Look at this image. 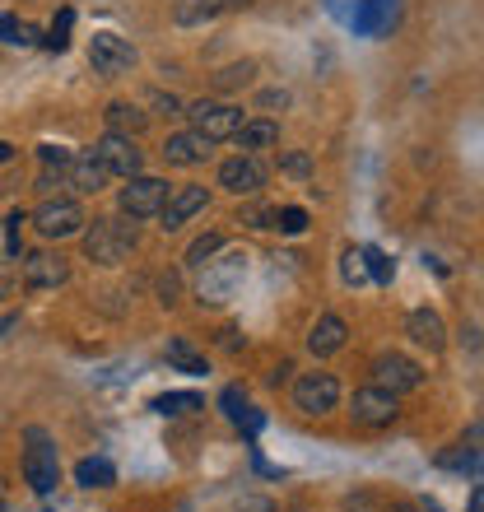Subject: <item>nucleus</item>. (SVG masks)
<instances>
[{"instance_id":"nucleus-34","label":"nucleus","mask_w":484,"mask_h":512,"mask_svg":"<svg viewBox=\"0 0 484 512\" xmlns=\"http://www.w3.org/2000/svg\"><path fill=\"white\" fill-rule=\"evenodd\" d=\"M280 168H284V173H294V177H308L312 173V159H308V154H298V149H289V154H280Z\"/></svg>"},{"instance_id":"nucleus-33","label":"nucleus","mask_w":484,"mask_h":512,"mask_svg":"<svg viewBox=\"0 0 484 512\" xmlns=\"http://www.w3.org/2000/svg\"><path fill=\"white\" fill-rule=\"evenodd\" d=\"M242 224H252V229H275V210H266V205H247V210H242Z\"/></svg>"},{"instance_id":"nucleus-38","label":"nucleus","mask_w":484,"mask_h":512,"mask_svg":"<svg viewBox=\"0 0 484 512\" xmlns=\"http://www.w3.org/2000/svg\"><path fill=\"white\" fill-rule=\"evenodd\" d=\"M261 108H289V94H284V89H266V94H261Z\"/></svg>"},{"instance_id":"nucleus-16","label":"nucleus","mask_w":484,"mask_h":512,"mask_svg":"<svg viewBox=\"0 0 484 512\" xmlns=\"http://www.w3.org/2000/svg\"><path fill=\"white\" fill-rule=\"evenodd\" d=\"M210 145H215V140H205L201 131H177V135H168L163 159L177 163V168H196V163L210 159Z\"/></svg>"},{"instance_id":"nucleus-6","label":"nucleus","mask_w":484,"mask_h":512,"mask_svg":"<svg viewBox=\"0 0 484 512\" xmlns=\"http://www.w3.org/2000/svg\"><path fill=\"white\" fill-rule=\"evenodd\" d=\"M187 117H191V126H196L205 140H229V135L242 126V112L238 108H229V103H210V98L191 103Z\"/></svg>"},{"instance_id":"nucleus-8","label":"nucleus","mask_w":484,"mask_h":512,"mask_svg":"<svg viewBox=\"0 0 484 512\" xmlns=\"http://www.w3.org/2000/svg\"><path fill=\"white\" fill-rule=\"evenodd\" d=\"M89 66H94L98 75H126V70L135 66V47L126 38H117V33H94V42H89Z\"/></svg>"},{"instance_id":"nucleus-1","label":"nucleus","mask_w":484,"mask_h":512,"mask_svg":"<svg viewBox=\"0 0 484 512\" xmlns=\"http://www.w3.org/2000/svg\"><path fill=\"white\" fill-rule=\"evenodd\" d=\"M135 243H140L135 224H121V219H94V229H84V256L98 266H121L135 252Z\"/></svg>"},{"instance_id":"nucleus-24","label":"nucleus","mask_w":484,"mask_h":512,"mask_svg":"<svg viewBox=\"0 0 484 512\" xmlns=\"http://www.w3.org/2000/svg\"><path fill=\"white\" fill-rule=\"evenodd\" d=\"M0 38L10 42V47H33V42H42L38 28L24 24V19H14V14H0Z\"/></svg>"},{"instance_id":"nucleus-40","label":"nucleus","mask_w":484,"mask_h":512,"mask_svg":"<svg viewBox=\"0 0 484 512\" xmlns=\"http://www.w3.org/2000/svg\"><path fill=\"white\" fill-rule=\"evenodd\" d=\"M154 103H159L168 117H177V98H173V94H154Z\"/></svg>"},{"instance_id":"nucleus-13","label":"nucleus","mask_w":484,"mask_h":512,"mask_svg":"<svg viewBox=\"0 0 484 512\" xmlns=\"http://www.w3.org/2000/svg\"><path fill=\"white\" fill-rule=\"evenodd\" d=\"M70 280V266L61 252H28L24 256V284L28 289H61Z\"/></svg>"},{"instance_id":"nucleus-19","label":"nucleus","mask_w":484,"mask_h":512,"mask_svg":"<svg viewBox=\"0 0 484 512\" xmlns=\"http://www.w3.org/2000/svg\"><path fill=\"white\" fill-rule=\"evenodd\" d=\"M345 340H350V326L340 322V317H322V322L312 326V336H308V350L317 354V359H326V354L345 350Z\"/></svg>"},{"instance_id":"nucleus-36","label":"nucleus","mask_w":484,"mask_h":512,"mask_svg":"<svg viewBox=\"0 0 484 512\" xmlns=\"http://www.w3.org/2000/svg\"><path fill=\"white\" fill-rule=\"evenodd\" d=\"M340 275H345V284H359L368 270H363V256L359 252H345V266H340Z\"/></svg>"},{"instance_id":"nucleus-35","label":"nucleus","mask_w":484,"mask_h":512,"mask_svg":"<svg viewBox=\"0 0 484 512\" xmlns=\"http://www.w3.org/2000/svg\"><path fill=\"white\" fill-rule=\"evenodd\" d=\"M219 405H224V415H229V419H238V410L247 405V391H242V387H229L224 396H219Z\"/></svg>"},{"instance_id":"nucleus-25","label":"nucleus","mask_w":484,"mask_h":512,"mask_svg":"<svg viewBox=\"0 0 484 512\" xmlns=\"http://www.w3.org/2000/svg\"><path fill=\"white\" fill-rule=\"evenodd\" d=\"M359 256H363V270H368L377 284H391V275H396V261H391L382 247H363Z\"/></svg>"},{"instance_id":"nucleus-15","label":"nucleus","mask_w":484,"mask_h":512,"mask_svg":"<svg viewBox=\"0 0 484 512\" xmlns=\"http://www.w3.org/2000/svg\"><path fill=\"white\" fill-rule=\"evenodd\" d=\"M196 210H205V187H177V191H168V201H163V210H159L163 233L182 229Z\"/></svg>"},{"instance_id":"nucleus-21","label":"nucleus","mask_w":484,"mask_h":512,"mask_svg":"<svg viewBox=\"0 0 484 512\" xmlns=\"http://www.w3.org/2000/svg\"><path fill=\"white\" fill-rule=\"evenodd\" d=\"M168 364L182 368V373H191V378H205V373H210V368H205V354H196L191 350V340H182V336L168 340Z\"/></svg>"},{"instance_id":"nucleus-9","label":"nucleus","mask_w":484,"mask_h":512,"mask_svg":"<svg viewBox=\"0 0 484 512\" xmlns=\"http://www.w3.org/2000/svg\"><path fill=\"white\" fill-rule=\"evenodd\" d=\"M94 154H98V163H103V168H108L112 177H135L140 168H145V159H140L135 140H131V135H117V131L103 135Z\"/></svg>"},{"instance_id":"nucleus-20","label":"nucleus","mask_w":484,"mask_h":512,"mask_svg":"<svg viewBox=\"0 0 484 512\" xmlns=\"http://www.w3.org/2000/svg\"><path fill=\"white\" fill-rule=\"evenodd\" d=\"M233 140L242 145V154H252V149L275 145V140H280V126L266 122V117H261V122H242L238 131H233Z\"/></svg>"},{"instance_id":"nucleus-11","label":"nucleus","mask_w":484,"mask_h":512,"mask_svg":"<svg viewBox=\"0 0 484 512\" xmlns=\"http://www.w3.org/2000/svg\"><path fill=\"white\" fill-rule=\"evenodd\" d=\"M33 224H38L42 238H70V233L84 229V210L75 201H42Z\"/></svg>"},{"instance_id":"nucleus-41","label":"nucleus","mask_w":484,"mask_h":512,"mask_svg":"<svg viewBox=\"0 0 484 512\" xmlns=\"http://www.w3.org/2000/svg\"><path fill=\"white\" fill-rule=\"evenodd\" d=\"M471 512H484V494H480V489L471 494Z\"/></svg>"},{"instance_id":"nucleus-30","label":"nucleus","mask_w":484,"mask_h":512,"mask_svg":"<svg viewBox=\"0 0 484 512\" xmlns=\"http://www.w3.org/2000/svg\"><path fill=\"white\" fill-rule=\"evenodd\" d=\"M224 10V0H205V5H177V24H201Z\"/></svg>"},{"instance_id":"nucleus-26","label":"nucleus","mask_w":484,"mask_h":512,"mask_svg":"<svg viewBox=\"0 0 484 512\" xmlns=\"http://www.w3.org/2000/svg\"><path fill=\"white\" fill-rule=\"evenodd\" d=\"M154 410H159V415H191V410H201V396H191V391H168V396L154 401Z\"/></svg>"},{"instance_id":"nucleus-28","label":"nucleus","mask_w":484,"mask_h":512,"mask_svg":"<svg viewBox=\"0 0 484 512\" xmlns=\"http://www.w3.org/2000/svg\"><path fill=\"white\" fill-rule=\"evenodd\" d=\"M219 247H224V233H205V238H196V243H191V252H187V266L201 270L205 261L219 252Z\"/></svg>"},{"instance_id":"nucleus-32","label":"nucleus","mask_w":484,"mask_h":512,"mask_svg":"<svg viewBox=\"0 0 484 512\" xmlns=\"http://www.w3.org/2000/svg\"><path fill=\"white\" fill-rule=\"evenodd\" d=\"M233 424H238V429L247 433V438H256V433L266 429V415H261V410H252V405H242V410H238V419H233Z\"/></svg>"},{"instance_id":"nucleus-17","label":"nucleus","mask_w":484,"mask_h":512,"mask_svg":"<svg viewBox=\"0 0 484 512\" xmlns=\"http://www.w3.org/2000/svg\"><path fill=\"white\" fill-rule=\"evenodd\" d=\"M108 168L98 163V154H70V163H66V187H75V191H84V196H94V191H103L108 187Z\"/></svg>"},{"instance_id":"nucleus-14","label":"nucleus","mask_w":484,"mask_h":512,"mask_svg":"<svg viewBox=\"0 0 484 512\" xmlns=\"http://www.w3.org/2000/svg\"><path fill=\"white\" fill-rule=\"evenodd\" d=\"M350 24L363 38H382V33H391V24H396V0H354Z\"/></svg>"},{"instance_id":"nucleus-39","label":"nucleus","mask_w":484,"mask_h":512,"mask_svg":"<svg viewBox=\"0 0 484 512\" xmlns=\"http://www.w3.org/2000/svg\"><path fill=\"white\" fill-rule=\"evenodd\" d=\"M159 294H163V303H173V298H177V275H163V280H159Z\"/></svg>"},{"instance_id":"nucleus-7","label":"nucleus","mask_w":484,"mask_h":512,"mask_svg":"<svg viewBox=\"0 0 484 512\" xmlns=\"http://www.w3.org/2000/svg\"><path fill=\"white\" fill-rule=\"evenodd\" d=\"M294 401L303 415H326V410H336L340 401V382L331 373H303L294 382Z\"/></svg>"},{"instance_id":"nucleus-44","label":"nucleus","mask_w":484,"mask_h":512,"mask_svg":"<svg viewBox=\"0 0 484 512\" xmlns=\"http://www.w3.org/2000/svg\"><path fill=\"white\" fill-rule=\"evenodd\" d=\"M224 5H252V0H224Z\"/></svg>"},{"instance_id":"nucleus-29","label":"nucleus","mask_w":484,"mask_h":512,"mask_svg":"<svg viewBox=\"0 0 484 512\" xmlns=\"http://www.w3.org/2000/svg\"><path fill=\"white\" fill-rule=\"evenodd\" d=\"M275 229L280 233H303L308 229V210H298V205H284V210H275Z\"/></svg>"},{"instance_id":"nucleus-12","label":"nucleus","mask_w":484,"mask_h":512,"mask_svg":"<svg viewBox=\"0 0 484 512\" xmlns=\"http://www.w3.org/2000/svg\"><path fill=\"white\" fill-rule=\"evenodd\" d=\"M219 187L233 191V196H256L266 187V168L252 159V154H238V159L219 163Z\"/></svg>"},{"instance_id":"nucleus-37","label":"nucleus","mask_w":484,"mask_h":512,"mask_svg":"<svg viewBox=\"0 0 484 512\" xmlns=\"http://www.w3.org/2000/svg\"><path fill=\"white\" fill-rule=\"evenodd\" d=\"M42 163H47V168H56V173H66L70 149H61V145H42Z\"/></svg>"},{"instance_id":"nucleus-45","label":"nucleus","mask_w":484,"mask_h":512,"mask_svg":"<svg viewBox=\"0 0 484 512\" xmlns=\"http://www.w3.org/2000/svg\"><path fill=\"white\" fill-rule=\"evenodd\" d=\"M0 298H5V284H0Z\"/></svg>"},{"instance_id":"nucleus-46","label":"nucleus","mask_w":484,"mask_h":512,"mask_svg":"<svg viewBox=\"0 0 484 512\" xmlns=\"http://www.w3.org/2000/svg\"><path fill=\"white\" fill-rule=\"evenodd\" d=\"M0 512H5V503H0Z\"/></svg>"},{"instance_id":"nucleus-2","label":"nucleus","mask_w":484,"mask_h":512,"mask_svg":"<svg viewBox=\"0 0 484 512\" xmlns=\"http://www.w3.org/2000/svg\"><path fill=\"white\" fill-rule=\"evenodd\" d=\"M28 447H24V480L33 485V494H52L61 485V461H56V447L52 438L42 429H28L24 433Z\"/></svg>"},{"instance_id":"nucleus-27","label":"nucleus","mask_w":484,"mask_h":512,"mask_svg":"<svg viewBox=\"0 0 484 512\" xmlns=\"http://www.w3.org/2000/svg\"><path fill=\"white\" fill-rule=\"evenodd\" d=\"M70 24H75V10H61V14H56V24L47 28L42 47H47V52H66V47H70Z\"/></svg>"},{"instance_id":"nucleus-43","label":"nucleus","mask_w":484,"mask_h":512,"mask_svg":"<svg viewBox=\"0 0 484 512\" xmlns=\"http://www.w3.org/2000/svg\"><path fill=\"white\" fill-rule=\"evenodd\" d=\"M387 512H415V508H410V503H391Z\"/></svg>"},{"instance_id":"nucleus-23","label":"nucleus","mask_w":484,"mask_h":512,"mask_svg":"<svg viewBox=\"0 0 484 512\" xmlns=\"http://www.w3.org/2000/svg\"><path fill=\"white\" fill-rule=\"evenodd\" d=\"M108 126L117 135H140L149 126V117L140 108H131V103H112V108H108Z\"/></svg>"},{"instance_id":"nucleus-3","label":"nucleus","mask_w":484,"mask_h":512,"mask_svg":"<svg viewBox=\"0 0 484 512\" xmlns=\"http://www.w3.org/2000/svg\"><path fill=\"white\" fill-rule=\"evenodd\" d=\"M117 201H121V215H131V219H154V215L163 210V201H168V182L135 173V177H126V187H121Z\"/></svg>"},{"instance_id":"nucleus-10","label":"nucleus","mask_w":484,"mask_h":512,"mask_svg":"<svg viewBox=\"0 0 484 512\" xmlns=\"http://www.w3.org/2000/svg\"><path fill=\"white\" fill-rule=\"evenodd\" d=\"M373 378H377V387H387V391H419L424 387V368L415 359H405V354H377Z\"/></svg>"},{"instance_id":"nucleus-4","label":"nucleus","mask_w":484,"mask_h":512,"mask_svg":"<svg viewBox=\"0 0 484 512\" xmlns=\"http://www.w3.org/2000/svg\"><path fill=\"white\" fill-rule=\"evenodd\" d=\"M201 275V303H224L238 289V280L247 275V252H233L224 261H205Z\"/></svg>"},{"instance_id":"nucleus-5","label":"nucleus","mask_w":484,"mask_h":512,"mask_svg":"<svg viewBox=\"0 0 484 512\" xmlns=\"http://www.w3.org/2000/svg\"><path fill=\"white\" fill-rule=\"evenodd\" d=\"M354 424H368V429H382V424H391V419L401 415V405H396V391L387 387H359L354 391Z\"/></svg>"},{"instance_id":"nucleus-22","label":"nucleus","mask_w":484,"mask_h":512,"mask_svg":"<svg viewBox=\"0 0 484 512\" xmlns=\"http://www.w3.org/2000/svg\"><path fill=\"white\" fill-rule=\"evenodd\" d=\"M75 480H80L84 489H108V485H117V471H112V461H103V457H84L80 466H75Z\"/></svg>"},{"instance_id":"nucleus-42","label":"nucleus","mask_w":484,"mask_h":512,"mask_svg":"<svg viewBox=\"0 0 484 512\" xmlns=\"http://www.w3.org/2000/svg\"><path fill=\"white\" fill-rule=\"evenodd\" d=\"M10 154H14V145H5V140H0V163L10 159Z\"/></svg>"},{"instance_id":"nucleus-18","label":"nucleus","mask_w":484,"mask_h":512,"mask_svg":"<svg viewBox=\"0 0 484 512\" xmlns=\"http://www.w3.org/2000/svg\"><path fill=\"white\" fill-rule=\"evenodd\" d=\"M405 336L415 340V345H424L429 354H438L447 345V331H443V317L429 308H415L410 317H405Z\"/></svg>"},{"instance_id":"nucleus-31","label":"nucleus","mask_w":484,"mask_h":512,"mask_svg":"<svg viewBox=\"0 0 484 512\" xmlns=\"http://www.w3.org/2000/svg\"><path fill=\"white\" fill-rule=\"evenodd\" d=\"M252 70H256L252 61H242V66H224L215 75V84H219V89H242V84L252 80Z\"/></svg>"}]
</instances>
